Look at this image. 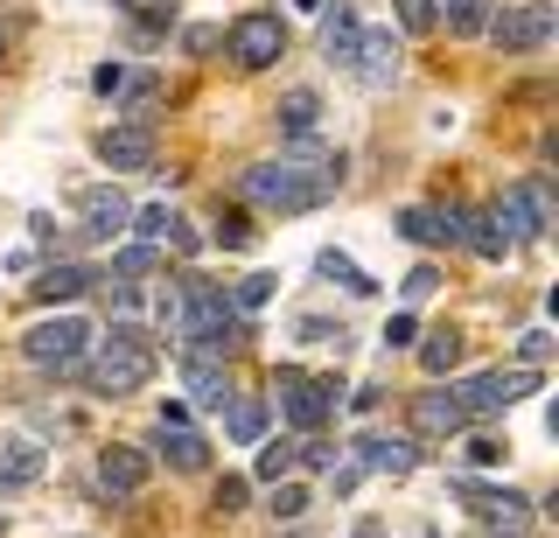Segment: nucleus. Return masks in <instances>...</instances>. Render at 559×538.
I'll return each instance as SVG.
<instances>
[{"label":"nucleus","instance_id":"21","mask_svg":"<svg viewBox=\"0 0 559 538\" xmlns=\"http://www.w3.org/2000/svg\"><path fill=\"white\" fill-rule=\"evenodd\" d=\"M154 447H162L168 468H203V462H210V441H203L189 420H182V427H154Z\"/></svg>","mask_w":559,"mask_h":538},{"label":"nucleus","instance_id":"28","mask_svg":"<svg viewBox=\"0 0 559 538\" xmlns=\"http://www.w3.org/2000/svg\"><path fill=\"white\" fill-rule=\"evenodd\" d=\"M231 301H238V315H252V308H266V301H273V273H245V280L231 287Z\"/></svg>","mask_w":559,"mask_h":538},{"label":"nucleus","instance_id":"13","mask_svg":"<svg viewBox=\"0 0 559 538\" xmlns=\"http://www.w3.org/2000/svg\"><path fill=\"white\" fill-rule=\"evenodd\" d=\"M98 162L105 168H119V176H133V168H154V133L147 127H105L98 133Z\"/></svg>","mask_w":559,"mask_h":538},{"label":"nucleus","instance_id":"34","mask_svg":"<svg viewBox=\"0 0 559 538\" xmlns=\"http://www.w3.org/2000/svg\"><path fill=\"white\" fill-rule=\"evenodd\" d=\"M140 273H154V246H127V252H119V280L140 287Z\"/></svg>","mask_w":559,"mask_h":538},{"label":"nucleus","instance_id":"39","mask_svg":"<svg viewBox=\"0 0 559 538\" xmlns=\"http://www.w3.org/2000/svg\"><path fill=\"white\" fill-rule=\"evenodd\" d=\"M294 336H301V343H343L349 328H343V322H322V315H301V328H294Z\"/></svg>","mask_w":559,"mask_h":538},{"label":"nucleus","instance_id":"17","mask_svg":"<svg viewBox=\"0 0 559 538\" xmlns=\"http://www.w3.org/2000/svg\"><path fill=\"white\" fill-rule=\"evenodd\" d=\"M357 43H364V22H357V8L349 0H336V8H322V57L329 63H357Z\"/></svg>","mask_w":559,"mask_h":538},{"label":"nucleus","instance_id":"14","mask_svg":"<svg viewBox=\"0 0 559 538\" xmlns=\"http://www.w3.org/2000/svg\"><path fill=\"white\" fill-rule=\"evenodd\" d=\"M182 385H189V398H197V406H210V413L231 406V371H224V357L182 350Z\"/></svg>","mask_w":559,"mask_h":538},{"label":"nucleus","instance_id":"6","mask_svg":"<svg viewBox=\"0 0 559 538\" xmlns=\"http://www.w3.org/2000/svg\"><path fill=\"white\" fill-rule=\"evenodd\" d=\"M84 350H92V322L84 315H49V322H35L28 336H22V357L35 363V371H78Z\"/></svg>","mask_w":559,"mask_h":538},{"label":"nucleus","instance_id":"33","mask_svg":"<svg viewBox=\"0 0 559 538\" xmlns=\"http://www.w3.org/2000/svg\"><path fill=\"white\" fill-rule=\"evenodd\" d=\"M392 8H399V22H406L413 36H427V28H441V22H433V0H392Z\"/></svg>","mask_w":559,"mask_h":538},{"label":"nucleus","instance_id":"45","mask_svg":"<svg viewBox=\"0 0 559 538\" xmlns=\"http://www.w3.org/2000/svg\"><path fill=\"white\" fill-rule=\"evenodd\" d=\"M349 538H384V525H378V517H357V531H349Z\"/></svg>","mask_w":559,"mask_h":538},{"label":"nucleus","instance_id":"25","mask_svg":"<svg viewBox=\"0 0 559 538\" xmlns=\"http://www.w3.org/2000/svg\"><path fill=\"white\" fill-rule=\"evenodd\" d=\"M314 273H322V280H336V287H349V294H378V280H371V273H364L349 252H336V246H329L322 259H314Z\"/></svg>","mask_w":559,"mask_h":538},{"label":"nucleus","instance_id":"20","mask_svg":"<svg viewBox=\"0 0 559 538\" xmlns=\"http://www.w3.org/2000/svg\"><path fill=\"white\" fill-rule=\"evenodd\" d=\"M98 273L92 266H43V280H28V294L43 308H57V301H78V294H92Z\"/></svg>","mask_w":559,"mask_h":538},{"label":"nucleus","instance_id":"27","mask_svg":"<svg viewBox=\"0 0 559 538\" xmlns=\"http://www.w3.org/2000/svg\"><path fill=\"white\" fill-rule=\"evenodd\" d=\"M224 427H231V441H259V433H266V406L231 392V406H224Z\"/></svg>","mask_w":559,"mask_h":538},{"label":"nucleus","instance_id":"18","mask_svg":"<svg viewBox=\"0 0 559 538\" xmlns=\"http://www.w3.org/2000/svg\"><path fill=\"white\" fill-rule=\"evenodd\" d=\"M349 71H357L364 84H392L399 77V43H392V28H364V43H357V63H349Z\"/></svg>","mask_w":559,"mask_h":538},{"label":"nucleus","instance_id":"41","mask_svg":"<svg viewBox=\"0 0 559 538\" xmlns=\"http://www.w3.org/2000/svg\"><path fill=\"white\" fill-rule=\"evenodd\" d=\"M162 246H175V252H182V259H189V252H203V238H197V231H189V224H182V217H168V231H162Z\"/></svg>","mask_w":559,"mask_h":538},{"label":"nucleus","instance_id":"3","mask_svg":"<svg viewBox=\"0 0 559 538\" xmlns=\"http://www.w3.org/2000/svg\"><path fill=\"white\" fill-rule=\"evenodd\" d=\"M78 371H84V392H92V398H133V392H147L154 385V343H147V328H140V322H112V328H105V343H98V357L78 363Z\"/></svg>","mask_w":559,"mask_h":538},{"label":"nucleus","instance_id":"8","mask_svg":"<svg viewBox=\"0 0 559 538\" xmlns=\"http://www.w3.org/2000/svg\"><path fill=\"white\" fill-rule=\"evenodd\" d=\"M224 49H231L238 71H266V63L287 57V22H280V14H266V8H252V14H238V22H231Z\"/></svg>","mask_w":559,"mask_h":538},{"label":"nucleus","instance_id":"43","mask_svg":"<svg viewBox=\"0 0 559 538\" xmlns=\"http://www.w3.org/2000/svg\"><path fill=\"white\" fill-rule=\"evenodd\" d=\"M217 43H224V28H189V36H182V49H189V57H210Z\"/></svg>","mask_w":559,"mask_h":538},{"label":"nucleus","instance_id":"32","mask_svg":"<svg viewBox=\"0 0 559 538\" xmlns=\"http://www.w3.org/2000/svg\"><path fill=\"white\" fill-rule=\"evenodd\" d=\"M308 503H314V497L301 490V482H287V476H280V482H273V517H301V511H308Z\"/></svg>","mask_w":559,"mask_h":538},{"label":"nucleus","instance_id":"10","mask_svg":"<svg viewBox=\"0 0 559 538\" xmlns=\"http://www.w3.org/2000/svg\"><path fill=\"white\" fill-rule=\"evenodd\" d=\"M147 476H154V462L140 455V447H127V441L98 447V490L112 497V503H127V497H140V490H147Z\"/></svg>","mask_w":559,"mask_h":538},{"label":"nucleus","instance_id":"22","mask_svg":"<svg viewBox=\"0 0 559 538\" xmlns=\"http://www.w3.org/2000/svg\"><path fill=\"white\" fill-rule=\"evenodd\" d=\"M35 476H43V447H35V441H8V447H0V497L28 490Z\"/></svg>","mask_w":559,"mask_h":538},{"label":"nucleus","instance_id":"29","mask_svg":"<svg viewBox=\"0 0 559 538\" xmlns=\"http://www.w3.org/2000/svg\"><path fill=\"white\" fill-rule=\"evenodd\" d=\"M280 476H294V441H266V447H259V482H280Z\"/></svg>","mask_w":559,"mask_h":538},{"label":"nucleus","instance_id":"37","mask_svg":"<svg viewBox=\"0 0 559 538\" xmlns=\"http://www.w3.org/2000/svg\"><path fill=\"white\" fill-rule=\"evenodd\" d=\"M127 77H133L127 63H98V71H92V92L98 98H119V92H127Z\"/></svg>","mask_w":559,"mask_h":538},{"label":"nucleus","instance_id":"30","mask_svg":"<svg viewBox=\"0 0 559 538\" xmlns=\"http://www.w3.org/2000/svg\"><path fill=\"white\" fill-rule=\"evenodd\" d=\"M168 203H147V211H133V224H127V231H140V238H147V246H162V231H168Z\"/></svg>","mask_w":559,"mask_h":538},{"label":"nucleus","instance_id":"11","mask_svg":"<svg viewBox=\"0 0 559 538\" xmlns=\"http://www.w3.org/2000/svg\"><path fill=\"white\" fill-rule=\"evenodd\" d=\"M462 203H441V211H427V203H413V211H399V238H413L419 252L433 246H462Z\"/></svg>","mask_w":559,"mask_h":538},{"label":"nucleus","instance_id":"2","mask_svg":"<svg viewBox=\"0 0 559 538\" xmlns=\"http://www.w3.org/2000/svg\"><path fill=\"white\" fill-rule=\"evenodd\" d=\"M162 322H168L197 357H224V350H238V343L252 336V328H245V315H238V301H231L217 280H203V273H182V280H175V294L162 301Z\"/></svg>","mask_w":559,"mask_h":538},{"label":"nucleus","instance_id":"35","mask_svg":"<svg viewBox=\"0 0 559 538\" xmlns=\"http://www.w3.org/2000/svg\"><path fill=\"white\" fill-rule=\"evenodd\" d=\"M503 447H511V441H497V433H468V462H476V468H497Z\"/></svg>","mask_w":559,"mask_h":538},{"label":"nucleus","instance_id":"42","mask_svg":"<svg viewBox=\"0 0 559 538\" xmlns=\"http://www.w3.org/2000/svg\"><path fill=\"white\" fill-rule=\"evenodd\" d=\"M217 246L245 252V246H252V224H245V217H224V224H217Z\"/></svg>","mask_w":559,"mask_h":538},{"label":"nucleus","instance_id":"5","mask_svg":"<svg viewBox=\"0 0 559 538\" xmlns=\"http://www.w3.org/2000/svg\"><path fill=\"white\" fill-rule=\"evenodd\" d=\"M489 217H497V231L511 238H546L552 224H559V203H552V182L546 176H524V182H511L497 203H489Z\"/></svg>","mask_w":559,"mask_h":538},{"label":"nucleus","instance_id":"4","mask_svg":"<svg viewBox=\"0 0 559 538\" xmlns=\"http://www.w3.org/2000/svg\"><path fill=\"white\" fill-rule=\"evenodd\" d=\"M559 28V8L552 0H503V8H489V28L483 36L497 43V57H532V49H546Z\"/></svg>","mask_w":559,"mask_h":538},{"label":"nucleus","instance_id":"19","mask_svg":"<svg viewBox=\"0 0 559 538\" xmlns=\"http://www.w3.org/2000/svg\"><path fill=\"white\" fill-rule=\"evenodd\" d=\"M273 119H280V133H287V141H308V133L322 127V92H308V84H294V92H287V98L273 106Z\"/></svg>","mask_w":559,"mask_h":538},{"label":"nucleus","instance_id":"40","mask_svg":"<svg viewBox=\"0 0 559 538\" xmlns=\"http://www.w3.org/2000/svg\"><path fill=\"white\" fill-rule=\"evenodd\" d=\"M518 357L524 363H546L552 357V336H546V328H524V336H518Z\"/></svg>","mask_w":559,"mask_h":538},{"label":"nucleus","instance_id":"38","mask_svg":"<svg viewBox=\"0 0 559 538\" xmlns=\"http://www.w3.org/2000/svg\"><path fill=\"white\" fill-rule=\"evenodd\" d=\"M399 287H406V301L419 308V301H427V294H433V287H441V273H433V266H427V259H419V266H413V273H406V280H399Z\"/></svg>","mask_w":559,"mask_h":538},{"label":"nucleus","instance_id":"12","mask_svg":"<svg viewBox=\"0 0 559 538\" xmlns=\"http://www.w3.org/2000/svg\"><path fill=\"white\" fill-rule=\"evenodd\" d=\"M78 217H84V231H92V238H127L133 203L119 196L112 182H98V189H84V196H78Z\"/></svg>","mask_w":559,"mask_h":538},{"label":"nucleus","instance_id":"16","mask_svg":"<svg viewBox=\"0 0 559 538\" xmlns=\"http://www.w3.org/2000/svg\"><path fill=\"white\" fill-rule=\"evenodd\" d=\"M357 468H371V476H413L419 468V447L413 441H384V433H357Z\"/></svg>","mask_w":559,"mask_h":538},{"label":"nucleus","instance_id":"15","mask_svg":"<svg viewBox=\"0 0 559 538\" xmlns=\"http://www.w3.org/2000/svg\"><path fill=\"white\" fill-rule=\"evenodd\" d=\"M468 427V406H462V392H419L413 398V433H433V441H448V433H462Z\"/></svg>","mask_w":559,"mask_h":538},{"label":"nucleus","instance_id":"47","mask_svg":"<svg viewBox=\"0 0 559 538\" xmlns=\"http://www.w3.org/2000/svg\"><path fill=\"white\" fill-rule=\"evenodd\" d=\"M0 57H8V36H0Z\"/></svg>","mask_w":559,"mask_h":538},{"label":"nucleus","instance_id":"31","mask_svg":"<svg viewBox=\"0 0 559 538\" xmlns=\"http://www.w3.org/2000/svg\"><path fill=\"white\" fill-rule=\"evenodd\" d=\"M245 497H252V482H245V476H224V482H217V497H210V511L231 517V511H245Z\"/></svg>","mask_w":559,"mask_h":538},{"label":"nucleus","instance_id":"1","mask_svg":"<svg viewBox=\"0 0 559 538\" xmlns=\"http://www.w3.org/2000/svg\"><path fill=\"white\" fill-rule=\"evenodd\" d=\"M336 189H343V154H329V147H301V154H280V162H252L238 176V196L259 203V211H280V217L322 211Z\"/></svg>","mask_w":559,"mask_h":538},{"label":"nucleus","instance_id":"7","mask_svg":"<svg viewBox=\"0 0 559 538\" xmlns=\"http://www.w3.org/2000/svg\"><path fill=\"white\" fill-rule=\"evenodd\" d=\"M273 392H280V413H287V427H301V433H322V420L336 413V378H308V371H294V363H280L273 371Z\"/></svg>","mask_w":559,"mask_h":538},{"label":"nucleus","instance_id":"46","mask_svg":"<svg viewBox=\"0 0 559 538\" xmlns=\"http://www.w3.org/2000/svg\"><path fill=\"white\" fill-rule=\"evenodd\" d=\"M0 538H8V517H0Z\"/></svg>","mask_w":559,"mask_h":538},{"label":"nucleus","instance_id":"26","mask_svg":"<svg viewBox=\"0 0 559 538\" xmlns=\"http://www.w3.org/2000/svg\"><path fill=\"white\" fill-rule=\"evenodd\" d=\"M454 363H462V336H454V328H433V336L419 343V371H427V378H448Z\"/></svg>","mask_w":559,"mask_h":538},{"label":"nucleus","instance_id":"36","mask_svg":"<svg viewBox=\"0 0 559 538\" xmlns=\"http://www.w3.org/2000/svg\"><path fill=\"white\" fill-rule=\"evenodd\" d=\"M294 462H308V468H336V447H329L322 433H308V441H294Z\"/></svg>","mask_w":559,"mask_h":538},{"label":"nucleus","instance_id":"24","mask_svg":"<svg viewBox=\"0 0 559 538\" xmlns=\"http://www.w3.org/2000/svg\"><path fill=\"white\" fill-rule=\"evenodd\" d=\"M462 246L476 252V259H503V252H511V238L497 231V217H489V211H468L462 217Z\"/></svg>","mask_w":559,"mask_h":538},{"label":"nucleus","instance_id":"9","mask_svg":"<svg viewBox=\"0 0 559 538\" xmlns=\"http://www.w3.org/2000/svg\"><path fill=\"white\" fill-rule=\"evenodd\" d=\"M468 406V420H489V413H511L524 392H538V363H511V371H476L468 385H454Z\"/></svg>","mask_w":559,"mask_h":538},{"label":"nucleus","instance_id":"23","mask_svg":"<svg viewBox=\"0 0 559 538\" xmlns=\"http://www.w3.org/2000/svg\"><path fill=\"white\" fill-rule=\"evenodd\" d=\"M497 0H433V22H448V36H483Z\"/></svg>","mask_w":559,"mask_h":538},{"label":"nucleus","instance_id":"44","mask_svg":"<svg viewBox=\"0 0 559 538\" xmlns=\"http://www.w3.org/2000/svg\"><path fill=\"white\" fill-rule=\"evenodd\" d=\"M413 336H419V322H413V315H392V328H384V343H392V350H406Z\"/></svg>","mask_w":559,"mask_h":538}]
</instances>
